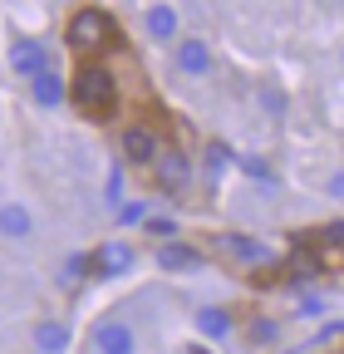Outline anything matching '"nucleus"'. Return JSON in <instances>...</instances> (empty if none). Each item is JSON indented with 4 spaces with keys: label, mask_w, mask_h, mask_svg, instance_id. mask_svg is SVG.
Masks as SVG:
<instances>
[{
    "label": "nucleus",
    "mask_w": 344,
    "mask_h": 354,
    "mask_svg": "<svg viewBox=\"0 0 344 354\" xmlns=\"http://www.w3.org/2000/svg\"><path fill=\"white\" fill-rule=\"evenodd\" d=\"M69 99H74V109H79L84 118L108 123L113 109H118V79H113V69L99 64V59H84V64L74 69V79H69Z\"/></svg>",
    "instance_id": "f257e3e1"
},
{
    "label": "nucleus",
    "mask_w": 344,
    "mask_h": 354,
    "mask_svg": "<svg viewBox=\"0 0 344 354\" xmlns=\"http://www.w3.org/2000/svg\"><path fill=\"white\" fill-rule=\"evenodd\" d=\"M64 39L74 44L79 55H89V50H99V44H108V39H113V20H108V10H94V6L74 10L69 25H64Z\"/></svg>",
    "instance_id": "f03ea898"
},
{
    "label": "nucleus",
    "mask_w": 344,
    "mask_h": 354,
    "mask_svg": "<svg viewBox=\"0 0 344 354\" xmlns=\"http://www.w3.org/2000/svg\"><path fill=\"white\" fill-rule=\"evenodd\" d=\"M15 79H35V74H45L50 69V55H45V44H39L35 35H15L10 39V50H6Z\"/></svg>",
    "instance_id": "7ed1b4c3"
},
{
    "label": "nucleus",
    "mask_w": 344,
    "mask_h": 354,
    "mask_svg": "<svg viewBox=\"0 0 344 354\" xmlns=\"http://www.w3.org/2000/svg\"><path fill=\"white\" fill-rule=\"evenodd\" d=\"M153 177H157V187L162 192H182L192 183V158L182 148H162L157 162H153Z\"/></svg>",
    "instance_id": "20e7f679"
},
{
    "label": "nucleus",
    "mask_w": 344,
    "mask_h": 354,
    "mask_svg": "<svg viewBox=\"0 0 344 354\" xmlns=\"http://www.w3.org/2000/svg\"><path fill=\"white\" fill-rule=\"evenodd\" d=\"M157 153H162V138H157L148 123H128L123 128V158L133 162V167H153Z\"/></svg>",
    "instance_id": "39448f33"
},
{
    "label": "nucleus",
    "mask_w": 344,
    "mask_h": 354,
    "mask_svg": "<svg viewBox=\"0 0 344 354\" xmlns=\"http://www.w3.org/2000/svg\"><path fill=\"white\" fill-rule=\"evenodd\" d=\"M89 349L94 354H138V335L123 320H104V325L89 330Z\"/></svg>",
    "instance_id": "423d86ee"
},
{
    "label": "nucleus",
    "mask_w": 344,
    "mask_h": 354,
    "mask_svg": "<svg viewBox=\"0 0 344 354\" xmlns=\"http://www.w3.org/2000/svg\"><path fill=\"white\" fill-rule=\"evenodd\" d=\"M172 59H178V69H182L187 79H207V74H211V39H202V35L178 39Z\"/></svg>",
    "instance_id": "0eeeda50"
},
{
    "label": "nucleus",
    "mask_w": 344,
    "mask_h": 354,
    "mask_svg": "<svg viewBox=\"0 0 344 354\" xmlns=\"http://www.w3.org/2000/svg\"><path fill=\"white\" fill-rule=\"evenodd\" d=\"M89 256H94V276H99V281H113V276H128V271H133V246H128V241H104V246H94Z\"/></svg>",
    "instance_id": "6e6552de"
},
{
    "label": "nucleus",
    "mask_w": 344,
    "mask_h": 354,
    "mask_svg": "<svg viewBox=\"0 0 344 354\" xmlns=\"http://www.w3.org/2000/svg\"><path fill=\"white\" fill-rule=\"evenodd\" d=\"M217 246H222L227 256H236L241 266H271V246H266V241H256V236L222 232V236H217Z\"/></svg>",
    "instance_id": "1a4fd4ad"
},
{
    "label": "nucleus",
    "mask_w": 344,
    "mask_h": 354,
    "mask_svg": "<svg viewBox=\"0 0 344 354\" xmlns=\"http://www.w3.org/2000/svg\"><path fill=\"white\" fill-rule=\"evenodd\" d=\"M30 94H35L39 109H59V104L69 99V84L59 79V69H45V74H35V79H30Z\"/></svg>",
    "instance_id": "9d476101"
},
{
    "label": "nucleus",
    "mask_w": 344,
    "mask_h": 354,
    "mask_svg": "<svg viewBox=\"0 0 344 354\" xmlns=\"http://www.w3.org/2000/svg\"><path fill=\"white\" fill-rule=\"evenodd\" d=\"M0 236H10V241H30L35 236V216L25 202H6L0 207Z\"/></svg>",
    "instance_id": "9b49d317"
},
{
    "label": "nucleus",
    "mask_w": 344,
    "mask_h": 354,
    "mask_svg": "<svg viewBox=\"0 0 344 354\" xmlns=\"http://www.w3.org/2000/svg\"><path fill=\"white\" fill-rule=\"evenodd\" d=\"M143 25H148V35H153L157 44H172V39H178V30H182V15L172 10V6H153V10L143 15Z\"/></svg>",
    "instance_id": "f8f14e48"
},
{
    "label": "nucleus",
    "mask_w": 344,
    "mask_h": 354,
    "mask_svg": "<svg viewBox=\"0 0 344 354\" xmlns=\"http://www.w3.org/2000/svg\"><path fill=\"white\" fill-rule=\"evenodd\" d=\"M157 266H162V271H197V266H202V251H192V246H182V241H162Z\"/></svg>",
    "instance_id": "ddd939ff"
},
{
    "label": "nucleus",
    "mask_w": 344,
    "mask_h": 354,
    "mask_svg": "<svg viewBox=\"0 0 344 354\" xmlns=\"http://www.w3.org/2000/svg\"><path fill=\"white\" fill-rule=\"evenodd\" d=\"M35 349H39V354H64V349H69V325L39 320V325H35Z\"/></svg>",
    "instance_id": "4468645a"
},
{
    "label": "nucleus",
    "mask_w": 344,
    "mask_h": 354,
    "mask_svg": "<svg viewBox=\"0 0 344 354\" xmlns=\"http://www.w3.org/2000/svg\"><path fill=\"white\" fill-rule=\"evenodd\" d=\"M197 330H202V339H227L231 335V310H222V305L197 310Z\"/></svg>",
    "instance_id": "2eb2a0df"
},
{
    "label": "nucleus",
    "mask_w": 344,
    "mask_h": 354,
    "mask_svg": "<svg viewBox=\"0 0 344 354\" xmlns=\"http://www.w3.org/2000/svg\"><path fill=\"white\" fill-rule=\"evenodd\" d=\"M89 271H94V256L79 251V256L64 261V276H59V281H64V286H79V281H89Z\"/></svg>",
    "instance_id": "dca6fc26"
},
{
    "label": "nucleus",
    "mask_w": 344,
    "mask_h": 354,
    "mask_svg": "<svg viewBox=\"0 0 344 354\" xmlns=\"http://www.w3.org/2000/svg\"><path fill=\"white\" fill-rule=\"evenodd\" d=\"M227 158H231L227 143H207V177H217V172L227 167Z\"/></svg>",
    "instance_id": "f3484780"
},
{
    "label": "nucleus",
    "mask_w": 344,
    "mask_h": 354,
    "mask_svg": "<svg viewBox=\"0 0 344 354\" xmlns=\"http://www.w3.org/2000/svg\"><path fill=\"white\" fill-rule=\"evenodd\" d=\"M143 227H148L153 236H178V232H182V221H178V216H148Z\"/></svg>",
    "instance_id": "a211bd4d"
},
{
    "label": "nucleus",
    "mask_w": 344,
    "mask_h": 354,
    "mask_svg": "<svg viewBox=\"0 0 344 354\" xmlns=\"http://www.w3.org/2000/svg\"><path fill=\"white\" fill-rule=\"evenodd\" d=\"M118 221H123V227H138V221H148V202H123V207H118Z\"/></svg>",
    "instance_id": "6ab92c4d"
},
{
    "label": "nucleus",
    "mask_w": 344,
    "mask_h": 354,
    "mask_svg": "<svg viewBox=\"0 0 344 354\" xmlns=\"http://www.w3.org/2000/svg\"><path fill=\"white\" fill-rule=\"evenodd\" d=\"M241 172H246V177H256V183H276V172H271L261 158H241Z\"/></svg>",
    "instance_id": "aec40b11"
},
{
    "label": "nucleus",
    "mask_w": 344,
    "mask_h": 354,
    "mask_svg": "<svg viewBox=\"0 0 344 354\" xmlns=\"http://www.w3.org/2000/svg\"><path fill=\"white\" fill-rule=\"evenodd\" d=\"M276 335H280V325H276V320H251V339H256V344H271Z\"/></svg>",
    "instance_id": "412c9836"
},
{
    "label": "nucleus",
    "mask_w": 344,
    "mask_h": 354,
    "mask_svg": "<svg viewBox=\"0 0 344 354\" xmlns=\"http://www.w3.org/2000/svg\"><path fill=\"white\" fill-rule=\"evenodd\" d=\"M325 241H344V221H334V227H325Z\"/></svg>",
    "instance_id": "4be33fe9"
},
{
    "label": "nucleus",
    "mask_w": 344,
    "mask_h": 354,
    "mask_svg": "<svg viewBox=\"0 0 344 354\" xmlns=\"http://www.w3.org/2000/svg\"><path fill=\"white\" fill-rule=\"evenodd\" d=\"M329 192H334V197H344V172H334V177H329Z\"/></svg>",
    "instance_id": "5701e85b"
},
{
    "label": "nucleus",
    "mask_w": 344,
    "mask_h": 354,
    "mask_svg": "<svg viewBox=\"0 0 344 354\" xmlns=\"http://www.w3.org/2000/svg\"><path fill=\"white\" fill-rule=\"evenodd\" d=\"M187 354H211V349H207V344H192V349H187Z\"/></svg>",
    "instance_id": "b1692460"
},
{
    "label": "nucleus",
    "mask_w": 344,
    "mask_h": 354,
    "mask_svg": "<svg viewBox=\"0 0 344 354\" xmlns=\"http://www.w3.org/2000/svg\"><path fill=\"white\" fill-rule=\"evenodd\" d=\"M89 354H94V349H89Z\"/></svg>",
    "instance_id": "393cba45"
}]
</instances>
